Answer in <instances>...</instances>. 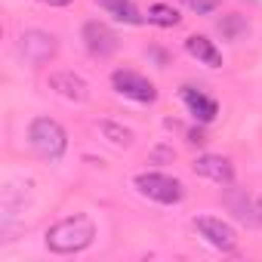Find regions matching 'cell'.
Segmentation results:
<instances>
[{
	"instance_id": "6da1fadb",
	"label": "cell",
	"mask_w": 262,
	"mask_h": 262,
	"mask_svg": "<svg viewBox=\"0 0 262 262\" xmlns=\"http://www.w3.org/2000/svg\"><path fill=\"white\" fill-rule=\"evenodd\" d=\"M96 241V222L83 213H74V216H65L59 222H53L47 231H43V247L56 256H74V253H83L90 244Z\"/></svg>"
},
{
	"instance_id": "7a4b0ae2",
	"label": "cell",
	"mask_w": 262,
	"mask_h": 262,
	"mask_svg": "<svg viewBox=\"0 0 262 262\" xmlns=\"http://www.w3.org/2000/svg\"><path fill=\"white\" fill-rule=\"evenodd\" d=\"M28 148L43 158V161H62L65 151H68V133L65 126L50 117V114H37L31 123H28Z\"/></svg>"
},
{
	"instance_id": "3957f363",
	"label": "cell",
	"mask_w": 262,
	"mask_h": 262,
	"mask_svg": "<svg viewBox=\"0 0 262 262\" xmlns=\"http://www.w3.org/2000/svg\"><path fill=\"white\" fill-rule=\"evenodd\" d=\"M133 188L151 201V204H161V207H173V204H182L185 201V185L170 176V173H161V170H145V173H136L133 176Z\"/></svg>"
},
{
	"instance_id": "277c9868",
	"label": "cell",
	"mask_w": 262,
	"mask_h": 262,
	"mask_svg": "<svg viewBox=\"0 0 262 262\" xmlns=\"http://www.w3.org/2000/svg\"><path fill=\"white\" fill-rule=\"evenodd\" d=\"M56 53H59V37L40 28H28L16 40V56L28 68H43L47 62L56 59Z\"/></svg>"
},
{
	"instance_id": "5b68a950",
	"label": "cell",
	"mask_w": 262,
	"mask_h": 262,
	"mask_svg": "<svg viewBox=\"0 0 262 262\" xmlns=\"http://www.w3.org/2000/svg\"><path fill=\"white\" fill-rule=\"evenodd\" d=\"M111 86H114L117 96H123L129 102H139V105L158 102V86L145 74H139L133 68H117V71H111Z\"/></svg>"
},
{
	"instance_id": "8992f818",
	"label": "cell",
	"mask_w": 262,
	"mask_h": 262,
	"mask_svg": "<svg viewBox=\"0 0 262 262\" xmlns=\"http://www.w3.org/2000/svg\"><path fill=\"white\" fill-rule=\"evenodd\" d=\"M80 40H83V50H86L93 59H111V56L120 50V37H117V31H114L108 22H99V19L83 22V28H80Z\"/></svg>"
},
{
	"instance_id": "52a82bcc",
	"label": "cell",
	"mask_w": 262,
	"mask_h": 262,
	"mask_svg": "<svg viewBox=\"0 0 262 262\" xmlns=\"http://www.w3.org/2000/svg\"><path fill=\"white\" fill-rule=\"evenodd\" d=\"M194 231L219 253H234L237 250V231L231 222L219 219V216H194Z\"/></svg>"
},
{
	"instance_id": "ba28073f",
	"label": "cell",
	"mask_w": 262,
	"mask_h": 262,
	"mask_svg": "<svg viewBox=\"0 0 262 262\" xmlns=\"http://www.w3.org/2000/svg\"><path fill=\"white\" fill-rule=\"evenodd\" d=\"M179 99H182L185 111H188L198 123H213L216 114H219V102H216L213 96H207V93H204L201 86H194V83H182Z\"/></svg>"
},
{
	"instance_id": "9c48e42d",
	"label": "cell",
	"mask_w": 262,
	"mask_h": 262,
	"mask_svg": "<svg viewBox=\"0 0 262 262\" xmlns=\"http://www.w3.org/2000/svg\"><path fill=\"white\" fill-rule=\"evenodd\" d=\"M191 170L216 185H231L234 182V164L225 158V155H198Z\"/></svg>"
},
{
	"instance_id": "30bf717a",
	"label": "cell",
	"mask_w": 262,
	"mask_h": 262,
	"mask_svg": "<svg viewBox=\"0 0 262 262\" xmlns=\"http://www.w3.org/2000/svg\"><path fill=\"white\" fill-rule=\"evenodd\" d=\"M50 90H53L56 96L68 99V102H77V105H83V102L90 99V83H86L80 74L65 71V68L50 74Z\"/></svg>"
},
{
	"instance_id": "8fae6325",
	"label": "cell",
	"mask_w": 262,
	"mask_h": 262,
	"mask_svg": "<svg viewBox=\"0 0 262 262\" xmlns=\"http://www.w3.org/2000/svg\"><path fill=\"white\" fill-rule=\"evenodd\" d=\"M185 53H188L191 59H198L201 65H207V68H222V53H219V47H216L210 37H204V34L185 37Z\"/></svg>"
},
{
	"instance_id": "7c38bea8",
	"label": "cell",
	"mask_w": 262,
	"mask_h": 262,
	"mask_svg": "<svg viewBox=\"0 0 262 262\" xmlns=\"http://www.w3.org/2000/svg\"><path fill=\"white\" fill-rule=\"evenodd\" d=\"M93 4L99 10H105V16H111V19H117L123 25H145L148 22L133 0H93Z\"/></svg>"
},
{
	"instance_id": "4fadbf2b",
	"label": "cell",
	"mask_w": 262,
	"mask_h": 262,
	"mask_svg": "<svg viewBox=\"0 0 262 262\" xmlns=\"http://www.w3.org/2000/svg\"><path fill=\"white\" fill-rule=\"evenodd\" d=\"M99 133H102V139H108L114 148H129L136 142V133L129 126H123V123H117V120H99Z\"/></svg>"
},
{
	"instance_id": "5bb4252c",
	"label": "cell",
	"mask_w": 262,
	"mask_h": 262,
	"mask_svg": "<svg viewBox=\"0 0 262 262\" xmlns=\"http://www.w3.org/2000/svg\"><path fill=\"white\" fill-rule=\"evenodd\" d=\"M145 19H148V25H158V28H176L182 22L179 10L176 7H167V4H151L148 13H145Z\"/></svg>"
},
{
	"instance_id": "9a60e30c",
	"label": "cell",
	"mask_w": 262,
	"mask_h": 262,
	"mask_svg": "<svg viewBox=\"0 0 262 262\" xmlns=\"http://www.w3.org/2000/svg\"><path fill=\"white\" fill-rule=\"evenodd\" d=\"M219 31L225 40H241L247 31H250V22L241 16V13H228L225 19H219Z\"/></svg>"
},
{
	"instance_id": "2e32d148",
	"label": "cell",
	"mask_w": 262,
	"mask_h": 262,
	"mask_svg": "<svg viewBox=\"0 0 262 262\" xmlns=\"http://www.w3.org/2000/svg\"><path fill=\"white\" fill-rule=\"evenodd\" d=\"M237 216L247 219V222H253V225H262V194L253 198V201H247V204H241L237 207Z\"/></svg>"
},
{
	"instance_id": "e0dca14e",
	"label": "cell",
	"mask_w": 262,
	"mask_h": 262,
	"mask_svg": "<svg viewBox=\"0 0 262 262\" xmlns=\"http://www.w3.org/2000/svg\"><path fill=\"white\" fill-rule=\"evenodd\" d=\"M185 7L198 16H210V13L219 10V0H185Z\"/></svg>"
},
{
	"instance_id": "ac0fdd59",
	"label": "cell",
	"mask_w": 262,
	"mask_h": 262,
	"mask_svg": "<svg viewBox=\"0 0 262 262\" xmlns=\"http://www.w3.org/2000/svg\"><path fill=\"white\" fill-rule=\"evenodd\" d=\"M43 7H53V10H59V7H71L74 0H40Z\"/></svg>"
},
{
	"instance_id": "d6986e66",
	"label": "cell",
	"mask_w": 262,
	"mask_h": 262,
	"mask_svg": "<svg viewBox=\"0 0 262 262\" xmlns=\"http://www.w3.org/2000/svg\"><path fill=\"white\" fill-rule=\"evenodd\" d=\"M250 4H256V0H250Z\"/></svg>"
}]
</instances>
